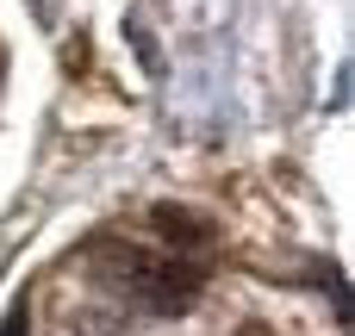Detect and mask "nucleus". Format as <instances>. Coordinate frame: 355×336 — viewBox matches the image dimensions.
<instances>
[{"mask_svg": "<svg viewBox=\"0 0 355 336\" xmlns=\"http://www.w3.org/2000/svg\"><path fill=\"white\" fill-rule=\"evenodd\" d=\"M0 336H31V318H25V299H19V306H12V312L0 318Z\"/></svg>", "mask_w": 355, "mask_h": 336, "instance_id": "obj_1", "label": "nucleus"}]
</instances>
